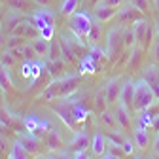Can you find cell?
Segmentation results:
<instances>
[{"instance_id": "29", "label": "cell", "mask_w": 159, "mask_h": 159, "mask_svg": "<svg viewBox=\"0 0 159 159\" xmlns=\"http://www.w3.org/2000/svg\"><path fill=\"white\" fill-rule=\"evenodd\" d=\"M10 159H29V152L19 142H15L13 148H11V152H10Z\"/></svg>"}, {"instance_id": "38", "label": "cell", "mask_w": 159, "mask_h": 159, "mask_svg": "<svg viewBox=\"0 0 159 159\" xmlns=\"http://www.w3.org/2000/svg\"><path fill=\"white\" fill-rule=\"evenodd\" d=\"M42 70H44V63H34V66H32V76H30V84H34L36 80L40 78Z\"/></svg>"}, {"instance_id": "52", "label": "cell", "mask_w": 159, "mask_h": 159, "mask_svg": "<svg viewBox=\"0 0 159 159\" xmlns=\"http://www.w3.org/2000/svg\"><path fill=\"white\" fill-rule=\"evenodd\" d=\"M57 159H68V157H66V155H63V153H61V155H57Z\"/></svg>"}, {"instance_id": "57", "label": "cell", "mask_w": 159, "mask_h": 159, "mask_svg": "<svg viewBox=\"0 0 159 159\" xmlns=\"http://www.w3.org/2000/svg\"><path fill=\"white\" fill-rule=\"evenodd\" d=\"M0 91H2V89H0Z\"/></svg>"}, {"instance_id": "11", "label": "cell", "mask_w": 159, "mask_h": 159, "mask_svg": "<svg viewBox=\"0 0 159 159\" xmlns=\"http://www.w3.org/2000/svg\"><path fill=\"white\" fill-rule=\"evenodd\" d=\"M117 13L116 8H112L110 4H106L104 0H98V2L95 4V19H98L101 23H106L110 21V19Z\"/></svg>"}, {"instance_id": "22", "label": "cell", "mask_w": 159, "mask_h": 159, "mask_svg": "<svg viewBox=\"0 0 159 159\" xmlns=\"http://www.w3.org/2000/svg\"><path fill=\"white\" fill-rule=\"evenodd\" d=\"M11 87H13V82H11V76H10L8 66L0 65V89H2V91H11Z\"/></svg>"}, {"instance_id": "15", "label": "cell", "mask_w": 159, "mask_h": 159, "mask_svg": "<svg viewBox=\"0 0 159 159\" xmlns=\"http://www.w3.org/2000/svg\"><path fill=\"white\" fill-rule=\"evenodd\" d=\"M70 146L74 148V152H82V150H87V148L91 146L87 133H85V131H78V133H74V136L70 138Z\"/></svg>"}, {"instance_id": "47", "label": "cell", "mask_w": 159, "mask_h": 159, "mask_svg": "<svg viewBox=\"0 0 159 159\" xmlns=\"http://www.w3.org/2000/svg\"><path fill=\"white\" fill-rule=\"evenodd\" d=\"M101 159H119V157L114 155V153H110V152H104V153L101 155Z\"/></svg>"}, {"instance_id": "44", "label": "cell", "mask_w": 159, "mask_h": 159, "mask_svg": "<svg viewBox=\"0 0 159 159\" xmlns=\"http://www.w3.org/2000/svg\"><path fill=\"white\" fill-rule=\"evenodd\" d=\"M104 2H106V4H110L112 8H121L125 0H104Z\"/></svg>"}, {"instance_id": "37", "label": "cell", "mask_w": 159, "mask_h": 159, "mask_svg": "<svg viewBox=\"0 0 159 159\" xmlns=\"http://www.w3.org/2000/svg\"><path fill=\"white\" fill-rule=\"evenodd\" d=\"M131 4L136 10H140L142 13H148L150 11V0H131Z\"/></svg>"}, {"instance_id": "24", "label": "cell", "mask_w": 159, "mask_h": 159, "mask_svg": "<svg viewBox=\"0 0 159 159\" xmlns=\"http://www.w3.org/2000/svg\"><path fill=\"white\" fill-rule=\"evenodd\" d=\"M106 108H108L106 93H104V87H101V89L95 93V110H97V114H102Z\"/></svg>"}, {"instance_id": "7", "label": "cell", "mask_w": 159, "mask_h": 159, "mask_svg": "<svg viewBox=\"0 0 159 159\" xmlns=\"http://www.w3.org/2000/svg\"><path fill=\"white\" fill-rule=\"evenodd\" d=\"M144 80L148 82L155 98L159 101V66H157V63H150L144 66Z\"/></svg>"}, {"instance_id": "49", "label": "cell", "mask_w": 159, "mask_h": 159, "mask_svg": "<svg viewBox=\"0 0 159 159\" xmlns=\"http://www.w3.org/2000/svg\"><path fill=\"white\" fill-rule=\"evenodd\" d=\"M155 36L159 38V19H157V21H155Z\"/></svg>"}, {"instance_id": "51", "label": "cell", "mask_w": 159, "mask_h": 159, "mask_svg": "<svg viewBox=\"0 0 159 159\" xmlns=\"http://www.w3.org/2000/svg\"><path fill=\"white\" fill-rule=\"evenodd\" d=\"M153 8H155V11H159V0H153Z\"/></svg>"}, {"instance_id": "28", "label": "cell", "mask_w": 159, "mask_h": 159, "mask_svg": "<svg viewBox=\"0 0 159 159\" xmlns=\"http://www.w3.org/2000/svg\"><path fill=\"white\" fill-rule=\"evenodd\" d=\"M82 0H63L61 4V13L63 15H72L74 11H78V6Z\"/></svg>"}, {"instance_id": "23", "label": "cell", "mask_w": 159, "mask_h": 159, "mask_svg": "<svg viewBox=\"0 0 159 159\" xmlns=\"http://www.w3.org/2000/svg\"><path fill=\"white\" fill-rule=\"evenodd\" d=\"M32 48H34V51H36V55L38 57H42V55H48V49H49V40H46V38H42V36H38V38H34L32 40Z\"/></svg>"}, {"instance_id": "53", "label": "cell", "mask_w": 159, "mask_h": 159, "mask_svg": "<svg viewBox=\"0 0 159 159\" xmlns=\"http://www.w3.org/2000/svg\"><path fill=\"white\" fill-rule=\"evenodd\" d=\"M44 159H57V157H51V155H48V157H44Z\"/></svg>"}, {"instance_id": "5", "label": "cell", "mask_w": 159, "mask_h": 159, "mask_svg": "<svg viewBox=\"0 0 159 159\" xmlns=\"http://www.w3.org/2000/svg\"><path fill=\"white\" fill-rule=\"evenodd\" d=\"M133 30H134V42L136 46H140L142 49H148L150 44L153 42V29L146 19H138L136 23H133Z\"/></svg>"}, {"instance_id": "50", "label": "cell", "mask_w": 159, "mask_h": 159, "mask_svg": "<svg viewBox=\"0 0 159 159\" xmlns=\"http://www.w3.org/2000/svg\"><path fill=\"white\" fill-rule=\"evenodd\" d=\"M34 2H38V4H40V6H46V4H48V2H49V0H34Z\"/></svg>"}, {"instance_id": "17", "label": "cell", "mask_w": 159, "mask_h": 159, "mask_svg": "<svg viewBox=\"0 0 159 159\" xmlns=\"http://www.w3.org/2000/svg\"><path fill=\"white\" fill-rule=\"evenodd\" d=\"M134 144L136 148H140V150H146L148 144H150V134L146 131V127H140V125H136L134 127Z\"/></svg>"}, {"instance_id": "25", "label": "cell", "mask_w": 159, "mask_h": 159, "mask_svg": "<svg viewBox=\"0 0 159 159\" xmlns=\"http://www.w3.org/2000/svg\"><path fill=\"white\" fill-rule=\"evenodd\" d=\"M80 70H82V74H95L97 72V63L95 59L91 55H85L82 59V63H80Z\"/></svg>"}, {"instance_id": "39", "label": "cell", "mask_w": 159, "mask_h": 159, "mask_svg": "<svg viewBox=\"0 0 159 159\" xmlns=\"http://www.w3.org/2000/svg\"><path fill=\"white\" fill-rule=\"evenodd\" d=\"M134 142L133 140H129V138H125L123 140V144H121V150H123V153L125 155H133V152H134Z\"/></svg>"}, {"instance_id": "55", "label": "cell", "mask_w": 159, "mask_h": 159, "mask_svg": "<svg viewBox=\"0 0 159 159\" xmlns=\"http://www.w3.org/2000/svg\"><path fill=\"white\" fill-rule=\"evenodd\" d=\"M155 159H159V153H157V157H155Z\"/></svg>"}, {"instance_id": "48", "label": "cell", "mask_w": 159, "mask_h": 159, "mask_svg": "<svg viewBox=\"0 0 159 159\" xmlns=\"http://www.w3.org/2000/svg\"><path fill=\"white\" fill-rule=\"evenodd\" d=\"M153 152H155V155L159 153V134H157V138H155V142H153Z\"/></svg>"}, {"instance_id": "40", "label": "cell", "mask_w": 159, "mask_h": 159, "mask_svg": "<svg viewBox=\"0 0 159 159\" xmlns=\"http://www.w3.org/2000/svg\"><path fill=\"white\" fill-rule=\"evenodd\" d=\"M32 66H34V63L30 61V59H29V61H25L23 66H21V74H23L25 78H30V76H32Z\"/></svg>"}, {"instance_id": "42", "label": "cell", "mask_w": 159, "mask_h": 159, "mask_svg": "<svg viewBox=\"0 0 159 159\" xmlns=\"http://www.w3.org/2000/svg\"><path fill=\"white\" fill-rule=\"evenodd\" d=\"M53 34H55V29H53V27H44V29H40V36L46 38V40H53Z\"/></svg>"}, {"instance_id": "16", "label": "cell", "mask_w": 159, "mask_h": 159, "mask_svg": "<svg viewBox=\"0 0 159 159\" xmlns=\"http://www.w3.org/2000/svg\"><path fill=\"white\" fill-rule=\"evenodd\" d=\"M46 144H48V150L49 152H57L61 150L63 146V138H61V133H59L57 129H48V136H46Z\"/></svg>"}, {"instance_id": "41", "label": "cell", "mask_w": 159, "mask_h": 159, "mask_svg": "<svg viewBox=\"0 0 159 159\" xmlns=\"http://www.w3.org/2000/svg\"><path fill=\"white\" fill-rule=\"evenodd\" d=\"M152 55H153V63L159 65V38L155 36V40L152 42Z\"/></svg>"}, {"instance_id": "9", "label": "cell", "mask_w": 159, "mask_h": 159, "mask_svg": "<svg viewBox=\"0 0 159 159\" xmlns=\"http://www.w3.org/2000/svg\"><path fill=\"white\" fill-rule=\"evenodd\" d=\"M23 21V11H19V10H8V13L4 15V19H2V32H11L19 23Z\"/></svg>"}, {"instance_id": "56", "label": "cell", "mask_w": 159, "mask_h": 159, "mask_svg": "<svg viewBox=\"0 0 159 159\" xmlns=\"http://www.w3.org/2000/svg\"><path fill=\"white\" fill-rule=\"evenodd\" d=\"M0 23H2V19H0ZM0 29H2V27H0Z\"/></svg>"}, {"instance_id": "6", "label": "cell", "mask_w": 159, "mask_h": 159, "mask_svg": "<svg viewBox=\"0 0 159 159\" xmlns=\"http://www.w3.org/2000/svg\"><path fill=\"white\" fill-rule=\"evenodd\" d=\"M117 19H119V23L121 25H133V23H136L138 19H144V13L140 11V10H136L131 2L129 4H123L121 8H119V11H117Z\"/></svg>"}, {"instance_id": "4", "label": "cell", "mask_w": 159, "mask_h": 159, "mask_svg": "<svg viewBox=\"0 0 159 159\" xmlns=\"http://www.w3.org/2000/svg\"><path fill=\"white\" fill-rule=\"evenodd\" d=\"M125 48V42H123V27H112L106 34V55L108 59H117L121 55Z\"/></svg>"}, {"instance_id": "27", "label": "cell", "mask_w": 159, "mask_h": 159, "mask_svg": "<svg viewBox=\"0 0 159 159\" xmlns=\"http://www.w3.org/2000/svg\"><path fill=\"white\" fill-rule=\"evenodd\" d=\"M63 57L61 51V42H55V40H49V49H48V61H57V59Z\"/></svg>"}, {"instance_id": "12", "label": "cell", "mask_w": 159, "mask_h": 159, "mask_svg": "<svg viewBox=\"0 0 159 159\" xmlns=\"http://www.w3.org/2000/svg\"><path fill=\"white\" fill-rule=\"evenodd\" d=\"M119 91H121V80H119V78H112L110 82L104 85V93H106V101H108V104L117 102Z\"/></svg>"}, {"instance_id": "1", "label": "cell", "mask_w": 159, "mask_h": 159, "mask_svg": "<svg viewBox=\"0 0 159 159\" xmlns=\"http://www.w3.org/2000/svg\"><path fill=\"white\" fill-rule=\"evenodd\" d=\"M80 84V76H63L59 80H53V82L48 85V89L40 95L46 101H53V98H61V97H68L72 95V91L76 89V85Z\"/></svg>"}, {"instance_id": "33", "label": "cell", "mask_w": 159, "mask_h": 159, "mask_svg": "<svg viewBox=\"0 0 159 159\" xmlns=\"http://www.w3.org/2000/svg\"><path fill=\"white\" fill-rule=\"evenodd\" d=\"M46 66H48V70H49L51 76H57L59 72L63 70V61H61V59H57V61H48Z\"/></svg>"}, {"instance_id": "18", "label": "cell", "mask_w": 159, "mask_h": 159, "mask_svg": "<svg viewBox=\"0 0 159 159\" xmlns=\"http://www.w3.org/2000/svg\"><path fill=\"white\" fill-rule=\"evenodd\" d=\"M85 40L89 42V46H98V42L102 40V27H101V21H98V19L93 21V27H91Z\"/></svg>"}, {"instance_id": "34", "label": "cell", "mask_w": 159, "mask_h": 159, "mask_svg": "<svg viewBox=\"0 0 159 159\" xmlns=\"http://www.w3.org/2000/svg\"><path fill=\"white\" fill-rule=\"evenodd\" d=\"M23 40H25V38H21V36H15V34H10V36H8V40H6V48H8V49L19 48V46H23V44H25Z\"/></svg>"}, {"instance_id": "46", "label": "cell", "mask_w": 159, "mask_h": 159, "mask_svg": "<svg viewBox=\"0 0 159 159\" xmlns=\"http://www.w3.org/2000/svg\"><path fill=\"white\" fill-rule=\"evenodd\" d=\"M4 34H6V32L0 30V49H4V48H6V40H8V38H6Z\"/></svg>"}, {"instance_id": "3", "label": "cell", "mask_w": 159, "mask_h": 159, "mask_svg": "<svg viewBox=\"0 0 159 159\" xmlns=\"http://www.w3.org/2000/svg\"><path fill=\"white\" fill-rule=\"evenodd\" d=\"M93 21L95 19L87 11H74L70 15V19H68V29H70L72 34H76V36L85 40L89 30H91V27H93Z\"/></svg>"}, {"instance_id": "54", "label": "cell", "mask_w": 159, "mask_h": 159, "mask_svg": "<svg viewBox=\"0 0 159 159\" xmlns=\"http://www.w3.org/2000/svg\"><path fill=\"white\" fill-rule=\"evenodd\" d=\"M133 159H142V157H140V155H134V157H133Z\"/></svg>"}, {"instance_id": "35", "label": "cell", "mask_w": 159, "mask_h": 159, "mask_svg": "<svg viewBox=\"0 0 159 159\" xmlns=\"http://www.w3.org/2000/svg\"><path fill=\"white\" fill-rule=\"evenodd\" d=\"M8 6L13 8V10H19V11H25L29 10V0H6Z\"/></svg>"}, {"instance_id": "30", "label": "cell", "mask_w": 159, "mask_h": 159, "mask_svg": "<svg viewBox=\"0 0 159 159\" xmlns=\"http://www.w3.org/2000/svg\"><path fill=\"white\" fill-rule=\"evenodd\" d=\"M15 61H17V57L13 55V51H11V49H8V51H4V53H2V59H0V65H4V66L11 68V66L15 65Z\"/></svg>"}, {"instance_id": "31", "label": "cell", "mask_w": 159, "mask_h": 159, "mask_svg": "<svg viewBox=\"0 0 159 159\" xmlns=\"http://www.w3.org/2000/svg\"><path fill=\"white\" fill-rule=\"evenodd\" d=\"M89 55L95 59V63H98V61H102L104 57H108L106 55V49L98 48V46H89Z\"/></svg>"}, {"instance_id": "20", "label": "cell", "mask_w": 159, "mask_h": 159, "mask_svg": "<svg viewBox=\"0 0 159 159\" xmlns=\"http://www.w3.org/2000/svg\"><path fill=\"white\" fill-rule=\"evenodd\" d=\"M98 116H101V121H102V125H104L108 131H121V129H119V125H117L116 114H112L110 110H104L102 114H98Z\"/></svg>"}, {"instance_id": "19", "label": "cell", "mask_w": 159, "mask_h": 159, "mask_svg": "<svg viewBox=\"0 0 159 159\" xmlns=\"http://www.w3.org/2000/svg\"><path fill=\"white\" fill-rule=\"evenodd\" d=\"M17 142L19 144H21L29 153H36L38 152V140H36V138L32 136V133H27V134H21V136H19L17 138Z\"/></svg>"}, {"instance_id": "43", "label": "cell", "mask_w": 159, "mask_h": 159, "mask_svg": "<svg viewBox=\"0 0 159 159\" xmlns=\"http://www.w3.org/2000/svg\"><path fill=\"white\" fill-rule=\"evenodd\" d=\"M72 159H91V157H89L87 150H82V152H74V157Z\"/></svg>"}, {"instance_id": "36", "label": "cell", "mask_w": 159, "mask_h": 159, "mask_svg": "<svg viewBox=\"0 0 159 159\" xmlns=\"http://www.w3.org/2000/svg\"><path fill=\"white\" fill-rule=\"evenodd\" d=\"M25 127H27L29 133L38 131V117H36V116H27V117H25Z\"/></svg>"}, {"instance_id": "32", "label": "cell", "mask_w": 159, "mask_h": 159, "mask_svg": "<svg viewBox=\"0 0 159 159\" xmlns=\"http://www.w3.org/2000/svg\"><path fill=\"white\" fill-rule=\"evenodd\" d=\"M123 42H125V48H133L136 46L134 42V30H133V25L129 29H123Z\"/></svg>"}, {"instance_id": "14", "label": "cell", "mask_w": 159, "mask_h": 159, "mask_svg": "<svg viewBox=\"0 0 159 159\" xmlns=\"http://www.w3.org/2000/svg\"><path fill=\"white\" fill-rule=\"evenodd\" d=\"M116 119H117V125L121 131H131V116H129V108L119 104L117 102V108H116Z\"/></svg>"}, {"instance_id": "2", "label": "cell", "mask_w": 159, "mask_h": 159, "mask_svg": "<svg viewBox=\"0 0 159 159\" xmlns=\"http://www.w3.org/2000/svg\"><path fill=\"white\" fill-rule=\"evenodd\" d=\"M153 102H157V98L152 91V87L148 85V82L142 78L134 82V97H133V110L134 112H144L148 110Z\"/></svg>"}, {"instance_id": "26", "label": "cell", "mask_w": 159, "mask_h": 159, "mask_svg": "<svg viewBox=\"0 0 159 159\" xmlns=\"http://www.w3.org/2000/svg\"><path fill=\"white\" fill-rule=\"evenodd\" d=\"M34 15L42 17L44 21H46L48 25H51V27L55 25V13H53V11H51V10L48 8V6H40V8H38V10L34 11Z\"/></svg>"}, {"instance_id": "8", "label": "cell", "mask_w": 159, "mask_h": 159, "mask_svg": "<svg viewBox=\"0 0 159 159\" xmlns=\"http://www.w3.org/2000/svg\"><path fill=\"white\" fill-rule=\"evenodd\" d=\"M10 34H15V36H21V38H29V40H34L40 36V29L32 23V19L30 21H21Z\"/></svg>"}, {"instance_id": "45", "label": "cell", "mask_w": 159, "mask_h": 159, "mask_svg": "<svg viewBox=\"0 0 159 159\" xmlns=\"http://www.w3.org/2000/svg\"><path fill=\"white\" fill-rule=\"evenodd\" d=\"M40 129H51V127H49V123L46 121V119H38V131Z\"/></svg>"}, {"instance_id": "13", "label": "cell", "mask_w": 159, "mask_h": 159, "mask_svg": "<svg viewBox=\"0 0 159 159\" xmlns=\"http://www.w3.org/2000/svg\"><path fill=\"white\" fill-rule=\"evenodd\" d=\"M106 150H108V138H106V134L95 133L93 134V140H91V153L97 155V157H101Z\"/></svg>"}, {"instance_id": "10", "label": "cell", "mask_w": 159, "mask_h": 159, "mask_svg": "<svg viewBox=\"0 0 159 159\" xmlns=\"http://www.w3.org/2000/svg\"><path fill=\"white\" fill-rule=\"evenodd\" d=\"M133 97H134V82L133 80H125L121 84V91H119L117 102L127 108H133Z\"/></svg>"}, {"instance_id": "21", "label": "cell", "mask_w": 159, "mask_h": 159, "mask_svg": "<svg viewBox=\"0 0 159 159\" xmlns=\"http://www.w3.org/2000/svg\"><path fill=\"white\" fill-rule=\"evenodd\" d=\"M70 114H72V119H74L76 123H82V121H85V119H87L89 110L84 108L80 102H74V104H70Z\"/></svg>"}]
</instances>
